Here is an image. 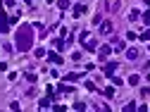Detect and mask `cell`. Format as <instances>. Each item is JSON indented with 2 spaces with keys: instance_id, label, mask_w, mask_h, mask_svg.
<instances>
[{
  "instance_id": "6da1fadb",
  "label": "cell",
  "mask_w": 150,
  "mask_h": 112,
  "mask_svg": "<svg viewBox=\"0 0 150 112\" xmlns=\"http://www.w3.org/2000/svg\"><path fill=\"white\" fill-rule=\"evenodd\" d=\"M31 43H33V31H31L29 24H22L19 31H17V48H19L22 52H26L31 48Z\"/></svg>"
},
{
  "instance_id": "7a4b0ae2",
  "label": "cell",
  "mask_w": 150,
  "mask_h": 112,
  "mask_svg": "<svg viewBox=\"0 0 150 112\" xmlns=\"http://www.w3.org/2000/svg\"><path fill=\"white\" fill-rule=\"evenodd\" d=\"M10 22H12V19H7V14H3V17H0V31H7Z\"/></svg>"
},
{
  "instance_id": "3957f363",
  "label": "cell",
  "mask_w": 150,
  "mask_h": 112,
  "mask_svg": "<svg viewBox=\"0 0 150 112\" xmlns=\"http://www.w3.org/2000/svg\"><path fill=\"white\" fill-rule=\"evenodd\" d=\"M126 57H129V60H136V57H138V50H136V48H131V50L126 52Z\"/></svg>"
},
{
  "instance_id": "277c9868",
  "label": "cell",
  "mask_w": 150,
  "mask_h": 112,
  "mask_svg": "<svg viewBox=\"0 0 150 112\" xmlns=\"http://www.w3.org/2000/svg\"><path fill=\"white\" fill-rule=\"evenodd\" d=\"M50 62H55V65H60V62H62V57H60L57 52H50Z\"/></svg>"
},
{
  "instance_id": "5b68a950",
  "label": "cell",
  "mask_w": 150,
  "mask_h": 112,
  "mask_svg": "<svg viewBox=\"0 0 150 112\" xmlns=\"http://www.w3.org/2000/svg\"><path fill=\"white\" fill-rule=\"evenodd\" d=\"M110 31H112V24H110V22H105V24L100 26V33H110Z\"/></svg>"
},
{
  "instance_id": "8992f818",
  "label": "cell",
  "mask_w": 150,
  "mask_h": 112,
  "mask_svg": "<svg viewBox=\"0 0 150 112\" xmlns=\"http://www.w3.org/2000/svg\"><path fill=\"white\" fill-rule=\"evenodd\" d=\"M107 55H110V45H103V48H100V57L105 60V57H107Z\"/></svg>"
},
{
  "instance_id": "52a82bcc",
  "label": "cell",
  "mask_w": 150,
  "mask_h": 112,
  "mask_svg": "<svg viewBox=\"0 0 150 112\" xmlns=\"http://www.w3.org/2000/svg\"><path fill=\"white\" fill-rule=\"evenodd\" d=\"M81 12H86V7H83V5H76V7H74V17H79Z\"/></svg>"
},
{
  "instance_id": "ba28073f",
  "label": "cell",
  "mask_w": 150,
  "mask_h": 112,
  "mask_svg": "<svg viewBox=\"0 0 150 112\" xmlns=\"http://www.w3.org/2000/svg\"><path fill=\"white\" fill-rule=\"evenodd\" d=\"M115 69H117V65H115V62H110V65L105 67V74H112V72H115Z\"/></svg>"
},
{
  "instance_id": "9c48e42d",
  "label": "cell",
  "mask_w": 150,
  "mask_h": 112,
  "mask_svg": "<svg viewBox=\"0 0 150 112\" xmlns=\"http://www.w3.org/2000/svg\"><path fill=\"white\" fill-rule=\"evenodd\" d=\"M79 77H81V74H67V77H64V79H67V81H76Z\"/></svg>"
},
{
  "instance_id": "30bf717a",
  "label": "cell",
  "mask_w": 150,
  "mask_h": 112,
  "mask_svg": "<svg viewBox=\"0 0 150 112\" xmlns=\"http://www.w3.org/2000/svg\"><path fill=\"white\" fill-rule=\"evenodd\" d=\"M60 93H71V86H64V84H62V86H60Z\"/></svg>"
},
{
  "instance_id": "8fae6325",
  "label": "cell",
  "mask_w": 150,
  "mask_h": 112,
  "mask_svg": "<svg viewBox=\"0 0 150 112\" xmlns=\"http://www.w3.org/2000/svg\"><path fill=\"white\" fill-rule=\"evenodd\" d=\"M115 96V88H105V98H112Z\"/></svg>"
},
{
  "instance_id": "7c38bea8",
  "label": "cell",
  "mask_w": 150,
  "mask_h": 112,
  "mask_svg": "<svg viewBox=\"0 0 150 112\" xmlns=\"http://www.w3.org/2000/svg\"><path fill=\"white\" fill-rule=\"evenodd\" d=\"M50 98H52V96H50ZM50 98H43V100H41V107H48V105H50Z\"/></svg>"
},
{
  "instance_id": "4fadbf2b",
  "label": "cell",
  "mask_w": 150,
  "mask_h": 112,
  "mask_svg": "<svg viewBox=\"0 0 150 112\" xmlns=\"http://www.w3.org/2000/svg\"><path fill=\"white\" fill-rule=\"evenodd\" d=\"M141 41H150V31H145V33L141 36Z\"/></svg>"
},
{
  "instance_id": "5bb4252c",
  "label": "cell",
  "mask_w": 150,
  "mask_h": 112,
  "mask_svg": "<svg viewBox=\"0 0 150 112\" xmlns=\"http://www.w3.org/2000/svg\"><path fill=\"white\" fill-rule=\"evenodd\" d=\"M145 3H148V5H150V0H145Z\"/></svg>"
},
{
  "instance_id": "9a60e30c",
  "label": "cell",
  "mask_w": 150,
  "mask_h": 112,
  "mask_svg": "<svg viewBox=\"0 0 150 112\" xmlns=\"http://www.w3.org/2000/svg\"><path fill=\"white\" fill-rule=\"evenodd\" d=\"M148 65H150V62H148Z\"/></svg>"
}]
</instances>
